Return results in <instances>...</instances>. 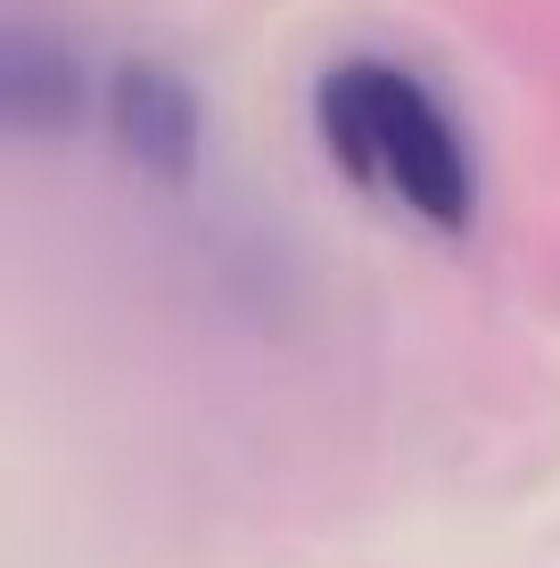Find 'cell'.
Returning a JSON list of instances; mask_svg holds the SVG:
<instances>
[{
  "label": "cell",
  "instance_id": "3957f363",
  "mask_svg": "<svg viewBox=\"0 0 560 568\" xmlns=\"http://www.w3.org/2000/svg\"><path fill=\"white\" fill-rule=\"evenodd\" d=\"M0 115H9L17 132H67L74 115H83V67L58 42L17 26L9 42H0Z\"/></svg>",
  "mask_w": 560,
  "mask_h": 568
},
{
  "label": "cell",
  "instance_id": "7a4b0ae2",
  "mask_svg": "<svg viewBox=\"0 0 560 568\" xmlns=\"http://www.w3.org/2000/svg\"><path fill=\"white\" fill-rule=\"evenodd\" d=\"M108 115H115V141L141 173H157V182H182L190 156H198V100H190V83L173 67H124L108 83Z\"/></svg>",
  "mask_w": 560,
  "mask_h": 568
},
{
  "label": "cell",
  "instance_id": "6da1fadb",
  "mask_svg": "<svg viewBox=\"0 0 560 568\" xmlns=\"http://www.w3.org/2000/svg\"><path fill=\"white\" fill-rule=\"evenodd\" d=\"M314 124L322 149L346 165V182H363L371 199L404 206L437 240L478 231V156L420 74L388 67V58H346L322 74Z\"/></svg>",
  "mask_w": 560,
  "mask_h": 568
}]
</instances>
